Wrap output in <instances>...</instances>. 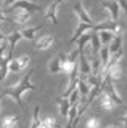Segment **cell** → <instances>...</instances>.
I'll return each mask as SVG.
<instances>
[{"instance_id":"27","label":"cell","mask_w":127,"mask_h":128,"mask_svg":"<svg viewBox=\"0 0 127 128\" xmlns=\"http://www.w3.org/2000/svg\"><path fill=\"white\" fill-rule=\"evenodd\" d=\"M0 22H10V18L3 13L2 10H0Z\"/></svg>"},{"instance_id":"4","label":"cell","mask_w":127,"mask_h":128,"mask_svg":"<svg viewBox=\"0 0 127 128\" xmlns=\"http://www.w3.org/2000/svg\"><path fill=\"white\" fill-rule=\"evenodd\" d=\"M27 11V13H35V11H40V5L37 2H26V0H16L11 6H8V11Z\"/></svg>"},{"instance_id":"26","label":"cell","mask_w":127,"mask_h":128,"mask_svg":"<svg viewBox=\"0 0 127 128\" xmlns=\"http://www.w3.org/2000/svg\"><path fill=\"white\" fill-rule=\"evenodd\" d=\"M39 122H40V106H35L34 110H32V118H31L29 128H37Z\"/></svg>"},{"instance_id":"32","label":"cell","mask_w":127,"mask_h":128,"mask_svg":"<svg viewBox=\"0 0 127 128\" xmlns=\"http://www.w3.org/2000/svg\"><path fill=\"white\" fill-rule=\"evenodd\" d=\"M2 98H3V94L0 93V112H2ZM0 118H2V117H0Z\"/></svg>"},{"instance_id":"29","label":"cell","mask_w":127,"mask_h":128,"mask_svg":"<svg viewBox=\"0 0 127 128\" xmlns=\"http://www.w3.org/2000/svg\"><path fill=\"white\" fill-rule=\"evenodd\" d=\"M121 122H122V125H124V128H127V112L124 115H122V118H121Z\"/></svg>"},{"instance_id":"2","label":"cell","mask_w":127,"mask_h":128,"mask_svg":"<svg viewBox=\"0 0 127 128\" xmlns=\"http://www.w3.org/2000/svg\"><path fill=\"white\" fill-rule=\"evenodd\" d=\"M101 91H105V93L108 94L109 98L117 104V106H124V99H122V96L119 94V91H117L116 85H114V82L109 77L103 78V82H101Z\"/></svg>"},{"instance_id":"30","label":"cell","mask_w":127,"mask_h":128,"mask_svg":"<svg viewBox=\"0 0 127 128\" xmlns=\"http://www.w3.org/2000/svg\"><path fill=\"white\" fill-rule=\"evenodd\" d=\"M5 38H7V35H5V34H3V32H2V30H0V45H2V43H3V42H5Z\"/></svg>"},{"instance_id":"12","label":"cell","mask_w":127,"mask_h":128,"mask_svg":"<svg viewBox=\"0 0 127 128\" xmlns=\"http://www.w3.org/2000/svg\"><path fill=\"white\" fill-rule=\"evenodd\" d=\"M11 22L18 24V26H26L27 22L31 21V13H27V11H21V10H16L13 13V16L10 18Z\"/></svg>"},{"instance_id":"33","label":"cell","mask_w":127,"mask_h":128,"mask_svg":"<svg viewBox=\"0 0 127 128\" xmlns=\"http://www.w3.org/2000/svg\"><path fill=\"white\" fill-rule=\"evenodd\" d=\"M106 128H117L116 125H109V126H106Z\"/></svg>"},{"instance_id":"13","label":"cell","mask_w":127,"mask_h":128,"mask_svg":"<svg viewBox=\"0 0 127 128\" xmlns=\"http://www.w3.org/2000/svg\"><path fill=\"white\" fill-rule=\"evenodd\" d=\"M89 30H93V24L79 22L77 26H76V29H74V34H73V37H71L69 42H71V43H76V40L81 37L82 34H85V32H89Z\"/></svg>"},{"instance_id":"25","label":"cell","mask_w":127,"mask_h":128,"mask_svg":"<svg viewBox=\"0 0 127 128\" xmlns=\"http://www.w3.org/2000/svg\"><path fill=\"white\" fill-rule=\"evenodd\" d=\"M48 70H50V74H59V70H61L59 56H56L55 59H50L48 61Z\"/></svg>"},{"instance_id":"22","label":"cell","mask_w":127,"mask_h":128,"mask_svg":"<svg viewBox=\"0 0 127 128\" xmlns=\"http://www.w3.org/2000/svg\"><path fill=\"white\" fill-rule=\"evenodd\" d=\"M101 117L98 115H90L85 120V128H101Z\"/></svg>"},{"instance_id":"20","label":"cell","mask_w":127,"mask_h":128,"mask_svg":"<svg viewBox=\"0 0 127 128\" xmlns=\"http://www.w3.org/2000/svg\"><path fill=\"white\" fill-rule=\"evenodd\" d=\"M58 107H59V114L63 115V117H68V112H69V101L68 98H65V96H58Z\"/></svg>"},{"instance_id":"10","label":"cell","mask_w":127,"mask_h":128,"mask_svg":"<svg viewBox=\"0 0 127 128\" xmlns=\"http://www.w3.org/2000/svg\"><path fill=\"white\" fill-rule=\"evenodd\" d=\"M93 30L98 32V30H109L113 32L114 35L121 34V26L119 22H113V21H101V22H95L93 24Z\"/></svg>"},{"instance_id":"31","label":"cell","mask_w":127,"mask_h":128,"mask_svg":"<svg viewBox=\"0 0 127 128\" xmlns=\"http://www.w3.org/2000/svg\"><path fill=\"white\" fill-rule=\"evenodd\" d=\"M15 2H16V0H3V3H5L7 6H11V5H13Z\"/></svg>"},{"instance_id":"24","label":"cell","mask_w":127,"mask_h":128,"mask_svg":"<svg viewBox=\"0 0 127 128\" xmlns=\"http://www.w3.org/2000/svg\"><path fill=\"white\" fill-rule=\"evenodd\" d=\"M90 45H92V51H93V56L98 54V51H100L101 48V43H100V38H98V34L97 32H92V38H90Z\"/></svg>"},{"instance_id":"16","label":"cell","mask_w":127,"mask_h":128,"mask_svg":"<svg viewBox=\"0 0 127 128\" xmlns=\"http://www.w3.org/2000/svg\"><path fill=\"white\" fill-rule=\"evenodd\" d=\"M92 32H93V30L85 32V34H82L81 37H79V38L76 40V43H77V48H76V50L79 51V54H81V53H84L85 46L90 43V38H92Z\"/></svg>"},{"instance_id":"23","label":"cell","mask_w":127,"mask_h":128,"mask_svg":"<svg viewBox=\"0 0 127 128\" xmlns=\"http://www.w3.org/2000/svg\"><path fill=\"white\" fill-rule=\"evenodd\" d=\"M8 59L5 58V56H2L0 58V82L2 80L7 78V75H8Z\"/></svg>"},{"instance_id":"1","label":"cell","mask_w":127,"mask_h":128,"mask_svg":"<svg viewBox=\"0 0 127 128\" xmlns=\"http://www.w3.org/2000/svg\"><path fill=\"white\" fill-rule=\"evenodd\" d=\"M32 75H34V69H29V70H27V74L23 75L21 80H19L18 83H15V85H11V86H7L5 90H3L2 94L11 98L23 109V94L37 88V86H35V83H32Z\"/></svg>"},{"instance_id":"8","label":"cell","mask_w":127,"mask_h":128,"mask_svg":"<svg viewBox=\"0 0 127 128\" xmlns=\"http://www.w3.org/2000/svg\"><path fill=\"white\" fill-rule=\"evenodd\" d=\"M101 6L109 13L111 21H113V22H117L119 13H121V6H119V2H117V0H105V2L101 3Z\"/></svg>"},{"instance_id":"9","label":"cell","mask_w":127,"mask_h":128,"mask_svg":"<svg viewBox=\"0 0 127 128\" xmlns=\"http://www.w3.org/2000/svg\"><path fill=\"white\" fill-rule=\"evenodd\" d=\"M65 2L66 0H53V2L48 5V8H47V11H45V18L48 19L50 22H53V24L58 22V8Z\"/></svg>"},{"instance_id":"7","label":"cell","mask_w":127,"mask_h":128,"mask_svg":"<svg viewBox=\"0 0 127 128\" xmlns=\"http://www.w3.org/2000/svg\"><path fill=\"white\" fill-rule=\"evenodd\" d=\"M77 67H79V77L81 78H89L90 74H92V69H90V61L85 56V53H81L77 58Z\"/></svg>"},{"instance_id":"18","label":"cell","mask_w":127,"mask_h":128,"mask_svg":"<svg viewBox=\"0 0 127 128\" xmlns=\"http://www.w3.org/2000/svg\"><path fill=\"white\" fill-rule=\"evenodd\" d=\"M77 90H79V94H81V102L85 101L87 94H89V91H90V86H89V83H87L85 78L79 77V80H77Z\"/></svg>"},{"instance_id":"6","label":"cell","mask_w":127,"mask_h":128,"mask_svg":"<svg viewBox=\"0 0 127 128\" xmlns=\"http://www.w3.org/2000/svg\"><path fill=\"white\" fill-rule=\"evenodd\" d=\"M74 14L79 19V22H85V24H95V21L92 19V16L89 14L87 8L84 5V2H77L74 5Z\"/></svg>"},{"instance_id":"21","label":"cell","mask_w":127,"mask_h":128,"mask_svg":"<svg viewBox=\"0 0 127 128\" xmlns=\"http://www.w3.org/2000/svg\"><path fill=\"white\" fill-rule=\"evenodd\" d=\"M97 34H98V38H100L101 46H108L111 43V40H113V37H114V34L109 32V30H98Z\"/></svg>"},{"instance_id":"28","label":"cell","mask_w":127,"mask_h":128,"mask_svg":"<svg viewBox=\"0 0 127 128\" xmlns=\"http://www.w3.org/2000/svg\"><path fill=\"white\" fill-rule=\"evenodd\" d=\"M119 2V6L124 10V13H127V0H117Z\"/></svg>"},{"instance_id":"14","label":"cell","mask_w":127,"mask_h":128,"mask_svg":"<svg viewBox=\"0 0 127 128\" xmlns=\"http://www.w3.org/2000/svg\"><path fill=\"white\" fill-rule=\"evenodd\" d=\"M19 125V120L16 115L8 114V115H3L0 118V128H18Z\"/></svg>"},{"instance_id":"15","label":"cell","mask_w":127,"mask_h":128,"mask_svg":"<svg viewBox=\"0 0 127 128\" xmlns=\"http://www.w3.org/2000/svg\"><path fill=\"white\" fill-rule=\"evenodd\" d=\"M43 26H27V27H24V29H21L19 32H21V37L23 38H26V40H34L35 38V35H37V32H40V29H42Z\"/></svg>"},{"instance_id":"17","label":"cell","mask_w":127,"mask_h":128,"mask_svg":"<svg viewBox=\"0 0 127 128\" xmlns=\"http://www.w3.org/2000/svg\"><path fill=\"white\" fill-rule=\"evenodd\" d=\"M108 50H109V54H114L116 51L122 50V34L114 35L113 40H111V43L108 45Z\"/></svg>"},{"instance_id":"19","label":"cell","mask_w":127,"mask_h":128,"mask_svg":"<svg viewBox=\"0 0 127 128\" xmlns=\"http://www.w3.org/2000/svg\"><path fill=\"white\" fill-rule=\"evenodd\" d=\"M58 126V122L55 117H51V115H47V117H42L40 122H39L37 128H56Z\"/></svg>"},{"instance_id":"5","label":"cell","mask_w":127,"mask_h":128,"mask_svg":"<svg viewBox=\"0 0 127 128\" xmlns=\"http://www.w3.org/2000/svg\"><path fill=\"white\" fill-rule=\"evenodd\" d=\"M35 42H34V46H35V50H39V51H47V50H50L51 46L55 45V35H51V34H45V35H40V37H35L34 38Z\"/></svg>"},{"instance_id":"3","label":"cell","mask_w":127,"mask_h":128,"mask_svg":"<svg viewBox=\"0 0 127 128\" xmlns=\"http://www.w3.org/2000/svg\"><path fill=\"white\" fill-rule=\"evenodd\" d=\"M31 64V56L29 54H21L18 56V58H13L11 61L8 62V72H21L29 67Z\"/></svg>"},{"instance_id":"11","label":"cell","mask_w":127,"mask_h":128,"mask_svg":"<svg viewBox=\"0 0 127 128\" xmlns=\"http://www.w3.org/2000/svg\"><path fill=\"white\" fill-rule=\"evenodd\" d=\"M98 102H100V107L103 110H106V112H113L117 107V104L114 102L105 91H100V94H98Z\"/></svg>"}]
</instances>
